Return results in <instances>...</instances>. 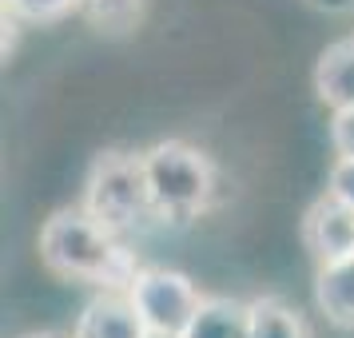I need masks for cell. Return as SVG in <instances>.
Instances as JSON below:
<instances>
[{
  "mask_svg": "<svg viewBox=\"0 0 354 338\" xmlns=\"http://www.w3.org/2000/svg\"><path fill=\"white\" fill-rule=\"evenodd\" d=\"M36 247H40V263L52 274L104 290H128V283L140 271L120 235L84 207H64L44 219Z\"/></svg>",
  "mask_w": 354,
  "mask_h": 338,
  "instance_id": "1",
  "label": "cell"
},
{
  "mask_svg": "<svg viewBox=\"0 0 354 338\" xmlns=\"http://www.w3.org/2000/svg\"><path fill=\"white\" fill-rule=\"evenodd\" d=\"M151 211L163 223H192L215 199V163L207 151L183 140H163L144 151Z\"/></svg>",
  "mask_w": 354,
  "mask_h": 338,
  "instance_id": "2",
  "label": "cell"
},
{
  "mask_svg": "<svg viewBox=\"0 0 354 338\" xmlns=\"http://www.w3.org/2000/svg\"><path fill=\"white\" fill-rule=\"evenodd\" d=\"M88 215H96L104 227L124 235L144 219H156L151 211V191L144 176V156L131 151H104L92 160L88 179H84V203Z\"/></svg>",
  "mask_w": 354,
  "mask_h": 338,
  "instance_id": "3",
  "label": "cell"
},
{
  "mask_svg": "<svg viewBox=\"0 0 354 338\" xmlns=\"http://www.w3.org/2000/svg\"><path fill=\"white\" fill-rule=\"evenodd\" d=\"M128 299L151 335H179L192 326L195 310L203 303V290L192 274L171 267H140L128 283Z\"/></svg>",
  "mask_w": 354,
  "mask_h": 338,
  "instance_id": "4",
  "label": "cell"
},
{
  "mask_svg": "<svg viewBox=\"0 0 354 338\" xmlns=\"http://www.w3.org/2000/svg\"><path fill=\"white\" fill-rule=\"evenodd\" d=\"M303 247L315 259V267L322 263H338V259L354 255V207L342 203L335 191H322L303 215Z\"/></svg>",
  "mask_w": 354,
  "mask_h": 338,
  "instance_id": "5",
  "label": "cell"
},
{
  "mask_svg": "<svg viewBox=\"0 0 354 338\" xmlns=\"http://www.w3.org/2000/svg\"><path fill=\"white\" fill-rule=\"evenodd\" d=\"M147 326L131 306L128 290H104L80 310L72 338H144Z\"/></svg>",
  "mask_w": 354,
  "mask_h": 338,
  "instance_id": "6",
  "label": "cell"
},
{
  "mask_svg": "<svg viewBox=\"0 0 354 338\" xmlns=\"http://www.w3.org/2000/svg\"><path fill=\"white\" fill-rule=\"evenodd\" d=\"M310 84H315V96L326 112L354 108V36L335 40L319 52Z\"/></svg>",
  "mask_w": 354,
  "mask_h": 338,
  "instance_id": "7",
  "label": "cell"
},
{
  "mask_svg": "<svg viewBox=\"0 0 354 338\" xmlns=\"http://www.w3.org/2000/svg\"><path fill=\"white\" fill-rule=\"evenodd\" d=\"M315 303L342 330H354V255L315 267Z\"/></svg>",
  "mask_w": 354,
  "mask_h": 338,
  "instance_id": "8",
  "label": "cell"
},
{
  "mask_svg": "<svg viewBox=\"0 0 354 338\" xmlns=\"http://www.w3.org/2000/svg\"><path fill=\"white\" fill-rule=\"evenodd\" d=\"M183 338H251V314L247 303L227 299V294H203L192 326Z\"/></svg>",
  "mask_w": 354,
  "mask_h": 338,
  "instance_id": "9",
  "label": "cell"
},
{
  "mask_svg": "<svg viewBox=\"0 0 354 338\" xmlns=\"http://www.w3.org/2000/svg\"><path fill=\"white\" fill-rule=\"evenodd\" d=\"M247 314H251V338H310L306 319L279 294L251 299Z\"/></svg>",
  "mask_w": 354,
  "mask_h": 338,
  "instance_id": "10",
  "label": "cell"
},
{
  "mask_svg": "<svg viewBox=\"0 0 354 338\" xmlns=\"http://www.w3.org/2000/svg\"><path fill=\"white\" fill-rule=\"evenodd\" d=\"M80 17L100 32H128L144 17V0H80Z\"/></svg>",
  "mask_w": 354,
  "mask_h": 338,
  "instance_id": "11",
  "label": "cell"
},
{
  "mask_svg": "<svg viewBox=\"0 0 354 338\" xmlns=\"http://www.w3.org/2000/svg\"><path fill=\"white\" fill-rule=\"evenodd\" d=\"M4 12L20 24H60L68 17H80V0H4Z\"/></svg>",
  "mask_w": 354,
  "mask_h": 338,
  "instance_id": "12",
  "label": "cell"
},
{
  "mask_svg": "<svg viewBox=\"0 0 354 338\" xmlns=\"http://www.w3.org/2000/svg\"><path fill=\"white\" fill-rule=\"evenodd\" d=\"M326 140H330L335 160H354V108H346V112H330Z\"/></svg>",
  "mask_w": 354,
  "mask_h": 338,
  "instance_id": "13",
  "label": "cell"
},
{
  "mask_svg": "<svg viewBox=\"0 0 354 338\" xmlns=\"http://www.w3.org/2000/svg\"><path fill=\"white\" fill-rule=\"evenodd\" d=\"M326 191H335L342 203L354 207V160H335L326 171Z\"/></svg>",
  "mask_w": 354,
  "mask_h": 338,
  "instance_id": "14",
  "label": "cell"
},
{
  "mask_svg": "<svg viewBox=\"0 0 354 338\" xmlns=\"http://www.w3.org/2000/svg\"><path fill=\"white\" fill-rule=\"evenodd\" d=\"M24 338H60V335H48V330H40V335H24ZM72 338V335H68Z\"/></svg>",
  "mask_w": 354,
  "mask_h": 338,
  "instance_id": "15",
  "label": "cell"
},
{
  "mask_svg": "<svg viewBox=\"0 0 354 338\" xmlns=\"http://www.w3.org/2000/svg\"><path fill=\"white\" fill-rule=\"evenodd\" d=\"M144 338H179V335H151V330H147Z\"/></svg>",
  "mask_w": 354,
  "mask_h": 338,
  "instance_id": "16",
  "label": "cell"
}]
</instances>
